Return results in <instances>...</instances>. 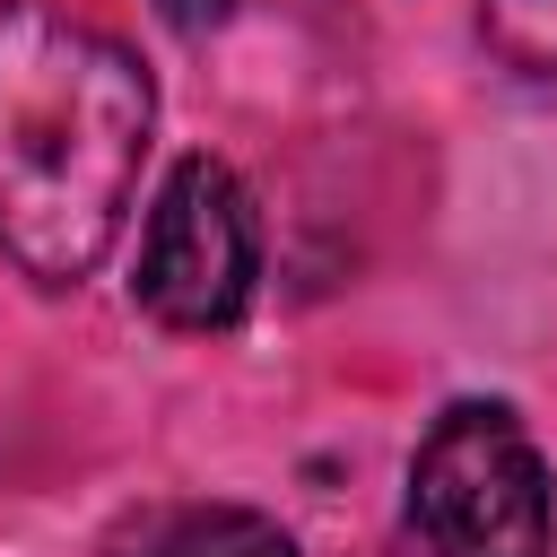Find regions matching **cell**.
Returning a JSON list of instances; mask_svg holds the SVG:
<instances>
[{
	"label": "cell",
	"mask_w": 557,
	"mask_h": 557,
	"mask_svg": "<svg viewBox=\"0 0 557 557\" xmlns=\"http://www.w3.org/2000/svg\"><path fill=\"white\" fill-rule=\"evenodd\" d=\"M157 9H165V26H183V35H209V26H218L235 0H157Z\"/></svg>",
	"instance_id": "cell-6"
},
{
	"label": "cell",
	"mask_w": 557,
	"mask_h": 557,
	"mask_svg": "<svg viewBox=\"0 0 557 557\" xmlns=\"http://www.w3.org/2000/svg\"><path fill=\"white\" fill-rule=\"evenodd\" d=\"M479 26H487V44H496L513 70L557 78V0H487Z\"/></svg>",
	"instance_id": "cell-5"
},
{
	"label": "cell",
	"mask_w": 557,
	"mask_h": 557,
	"mask_svg": "<svg viewBox=\"0 0 557 557\" xmlns=\"http://www.w3.org/2000/svg\"><path fill=\"white\" fill-rule=\"evenodd\" d=\"M104 557H296V540L252 505H148L104 540Z\"/></svg>",
	"instance_id": "cell-4"
},
{
	"label": "cell",
	"mask_w": 557,
	"mask_h": 557,
	"mask_svg": "<svg viewBox=\"0 0 557 557\" xmlns=\"http://www.w3.org/2000/svg\"><path fill=\"white\" fill-rule=\"evenodd\" d=\"M148 131V70L104 26L0 0V252L26 278L70 287L113 252Z\"/></svg>",
	"instance_id": "cell-1"
},
{
	"label": "cell",
	"mask_w": 557,
	"mask_h": 557,
	"mask_svg": "<svg viewBox=\"0 0 557 557\" xmlns=\"http://www.w3.org/2000/svg\"><path fill=\"white\" fill-rule=\"evenodd\" d=\"M252 270H261V226L244 183L218 157H183L139 235V305L165 331H226L252 305Z\"/></svg>",
	"instance_id": "cell-3"
},
{
	"label": "cell",
	"mask_w": 557,
	"mask_h": 557,
	"mask_svg": "<svg viewBox=\"0 0 557 557\" xmlns=\"http://www.w3.org/2000/svg\"><path fill=\"white\" fill-rule=\"evenodd\" d=\"M409 522L435 557H548V470L505 400H453L426 426Z\"/></svg>",
	"instance_id": "cell-2"
}]
</instances>
